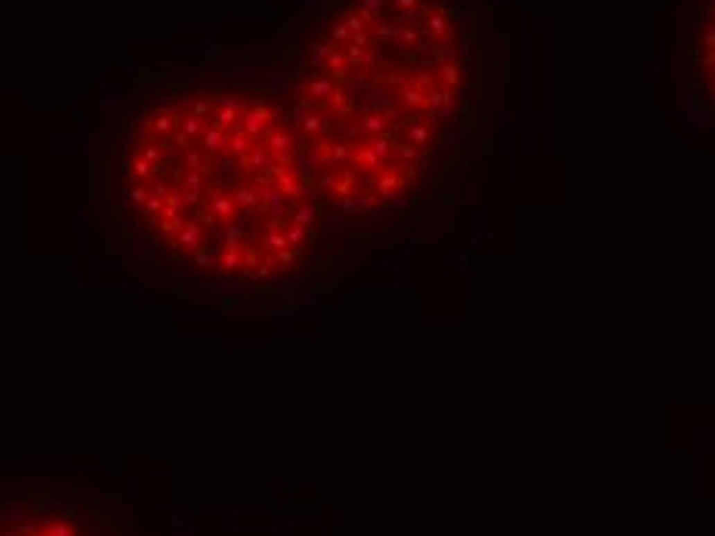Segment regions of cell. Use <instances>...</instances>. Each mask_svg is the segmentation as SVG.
I'll return each mask as SVG.
<instances>
[{
  "mask_svg": "<svg viewBox=\"0 0 715 536\" xmlns=\"http://www.w3.org/2000/svg\"><path fill=\"white\" fill-rule=\"evenodd\" d=\"M25 536H46V533H25Z\"/></svg>",
  "mask_w": 715,
  "mask_h": 536,
  "instance_id": "obj_4",
  "label": "cell"
},
{
  "mask_svg": "<svg viewBox=\"0 0 715 536\" xmlns=\"http://www.w3.org/2000/svg\"><path fill=\"white\" fill-rule=\"evenodd\" d=\"M484 50L469 0H336L284 105L321 204L376 216L414 201L469 142Z\"/></svg>",
  "mask_w": 715,
  "mask_h": 536,
  "instance_id": "obj_1",
  "label": "cell"
},
{
  "mask_svg": "<svg viewBox=\"0 0 715 536\" xmlns=\"http://www.w3.org/2000/svg\"><path fill=\"white\" fill-rule=\"evenodd\" d=\"M666 53L676 105L715 136V0H666Z\"/></svg>",
  "mask_w": 715,
  "mask_h": 536,
  "instance_id": "obj_3",
  "label": "cell"
},
{
  "mask_svg": "<svg viewBox=\"0 0 715 536\" xmlns=\"http://www.w3.org/2000/svg\"><path fill=\"white\" fill-rule=\"evenodd\" d=\"M123 185L170 256L219 280H281L318 240L324 204L290 114L253 89L201 87L148 108Z\"/></svg>",
  "mask_w": 715,
  "mask_h": 536,
  "instance_id": "obj_2",
  "label": "cell"
}]
</instances>
